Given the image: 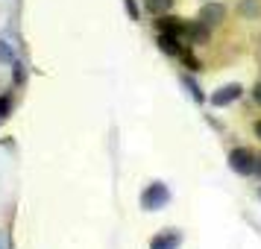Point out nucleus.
<instances>
[{"label": "nucleus", "mask_w": 261, "mask_h": 249, "mask_svg": "<svg viewBox=\"0 0 261 249\" xmlns=\"http://www.w3.org/2000/svg\"><path fill=\"white\" fill-rule=\"evenodd\" d=\"M167 202H170V188L165 182H150L141 193V208L144 211H162Z\"/></svg>", "instance_id": "nucleus-1"}, {"label": "nucleus", "mask_w": 261, "mask_h": 249, "mask_svg": "<svg viewBox=\"0 0 261 249\" xmlns=\"http://www.w3.org/2000/svg\"><path fill=\"white\" fill-rule=\"evenodd\" d=\"M229 167L235 170L238 176H252V170H255V153L247 150V147H235L229 153Z\"/></svg>", "instance_id": "nucleus-2"}, {"label": "nucleus", "mask_w": 261, "mask_h": 249, "mask_svg": "<svg viewBox=\"0 0 261 249\" xmlns=\"http://www.w3.org/2000/svg\"><path fill=\"white\" fill-rule=\"evenodd\" d=\"M241 97H244L241 82H229V85H223V88H217V91L208 97V103H212V106H217V108H223V106H229V103L241 100Z\"/></svg>", "instance_id": "nucleus-3"}, {"label": "nucleus", "mask_w": 261, "mask_h": 249, "mask_svg": "<svg viewBox=\"0 0 261 249\" xmlns=\"http://www.w3.org/2000/svg\"><path fill=\"white\" fill-rule=\"evenodd\" d=\"M197 21H202L208 30H212V26H220L226 21V6L223 3H214V0L205 3V6L200 9V15H197Z\"/></svg>", "instance_id": "nucleus-4"}, {"label": "nucleus", "mask_w": 261, "mask_h": 249, "mask_svg": "<svg viewBox=\"0 0 261 249\" xmlns=\"http://www.w3.org/2000/svg\"><path fill=\"white\" fill-rule=\"evenodd\" d=\"M155 30H159V33H170V36H179V38H182L185 21H182V18H176V15H170V12L155 15Z\"/></svg>", "instance_id": "nucleus-5"}, {"label": "nucleus", "mask_w": 261, "mask_h": 249, "mask_svg": "<svg viewBox=\"0 0 261 249\" xmlns=\"http://www.w3.org/2000/svg\"><path fill=\"white\" fill-rule=\"evenodd\" d=\"M182 38H188L191 44H208V26L202 21H185V30H182Z\"/></svg>", "instance_id": "nucleus-6"}, {"label": "nucleus", "mask_w": 261, "mask_h": 249, "mask_svg": "<svg viewBox=\"0 0 261 249\" xmlns=\"http://www.w3.org/2000/svg\"><path fill=\"white\" fill-rule=\"evenodd\" d=\"M179 243H182V235L176 229H165L162 235H155L150 240V249H179Z\"/></svg>", "instance_id": "nucleus-7"}, {"label": "nucleus", "mask_w": 261, "mask_h": 249, "mask_svg": "<svg viewBox=\"0 0 261 249\" xmlns=\"http://www.w3.org/2000/svg\"><path fill=\"white\" fill-rule=\"evenodd\" d=\"M155 44H159V50L162 53H167V56H179L182 53V38L179 36H170V33H159V38H155Z\"/></svg>", "instance_id": "nucleus-8"}, {"label": "nucleus", "mask_w": 261, "mask_h": 249, "mask_svg": "<svg viewBox=\"0 0 261 249\" xmlns=\"http://www.w3.org/2000/svg\"><path fill=\"white\" fill-rule=\"evenodd\" d=\"M173 3H176V0H144V9L150 15H165V12L173 9Z\"/></svg>", "instance_id": "nucleus-9"}, {"label": "nucleus", "mask_w": 261, "mask_h": 249, "mask_svg": "<svg viewBox=\"0 0 261 249\" xmlns=\"http://www.w3.org/2000/svg\"><path fill=\"white\" fill-rule=\"evenodd\" d=\"M238 15H244V18H255V15H261V3L258 0H244V3H238Z\"/></svg>", "instance_id": "nucleus-10"}, {"label": "nucleus", "mask_w": 261, "mask_h": 249, "mask_svg": "<svg viewBox=\"0 0 261 249\" xmlns=\"http://www.w3.org/2000/svg\"><path fill=\"white\" fill-rule=\"evenodd\" d=\"M179 59H182V65H185L188 71H200V68H202V65H200V59H197V56H194V53H191L188 47H182V53H179Z\"/></svg>", "instance_id": "nucleus-11"}, {"label": "nucleus", "mask_w": 261, "mask_h": 249, "mask_svg": "<svg viewBox=\"0 0 261 249\" xmlns=\"http://www.w3.org/2000/svg\"><path fill=\"white\" fill-rule=\"evenodd\" d=\"M182 82H185V88H188V91H191V97H194L197 103H202V100H205V94H202V91H200V85L194 82L191 76H182Z\"/></svg>", "instance_id": "nucleus-12"}, {"label": "nucleus", "mask_w": 261, "mask_h": 249, "mask_svg": "<svg viewBox=\"0 0 261 249\" xmlns=\"http://www.w3.org/2000/svg\"><path fill=\"white\" fill-rule=\"evenodd\" d=\"M9 112H12V97H9V94H0V120L9 118Z\"/></svg>", "instance_id": "nucleus-13"}, {"label": "nucleus", "mask_w": 261, "mask_h": 249, "mask_svg": "<svg viewBox=\"0 0 261 249\" xmlns=\"http://www.w3.org/2000/svg\"><path fill=\"white\" fill-rule=\"evenodd\" d=\"M0 62H15V50L9 47V41H0Z\"/></svg>", "instance_id": "nucleus-14"}, {"label": "nucleus", "mask_w": 261, "mask_h": 249, "mask_svg": "<svg viewBox=\"0 0 261 249\" xmlns=\"http://www.w3.org/2000/svg\"><path fill=\"white\" fill-rule=\"evenodd\" d=\"M123 6H126V12H129L132 21H138V18H141V12H138V3H135V0H123Z\"/></svg>", "instance_id": "nucleus-15"}, {"label": "nucleus", "mask_w": 261, "mask_h": 249, "mask_svg": "<svg viewBox=\"0 0 261 249\" xmlns=\"http://www.w3.org/2000/svg\"><path fill=\"white\" fill-rule=\"evenodd\" d=\"M12 68H15V85H24V68L18 62H12Z\"/></svg>", "instance_id": "nucleus-16"}, {"label": "nucleus", "mask_w": 261, "mask_h": 249, "mask_svg": "<svg viewBox=\"0 0 261 249\" xmlns=\"http://www.w3.org/2000/svg\"><path fill=\"white\" fill-rule=\"evenodd\" d=\"M252 100H255V103L261 106V79H258L255 85H252Z\"/></svg>", "instance_id": "nucleus-17"}, {"label": "nucleus", "mask_w": 261, "mask_h": 249, "mask_svg": "<svg viewBox=\"0 0 261 249\" xmlns=\"http://www.w3.org/2000/svg\"><path fill=\"white\" fill-rule=\"evenodd\" d=\"M252 132H255V138L261 141V120H255V123H252Z\"/></svg>", "instance_id": "nucleus-18"}, {"label": "nucleus", "mask_w": 261, "mask_h": 249, "mask_svg": "<svg viewBox=\"0 0 261 249\" xmlns=\"http://www.w3.org/2000/svg\"><path fill=\"white\" fill-rule=\"evenodd\" d=\"M252 173L261 179V155H255V170H252Z\"/></svg>", "instance_id": "nucleus-19"}, {"label": "nucleus", "mask_w": 261, "mask_h": 249, "mask_svg": "<svg viewBox=\"0 0 261 249\" xmlns=\"http://www.w3.org/2000/svg\"><path fill=\"white\" fill-rule=\"evenodd\" d=\"M258 197H261V188H258Z\"/></svg>", "instance_id": "nucleus-20"}]
</instances>
